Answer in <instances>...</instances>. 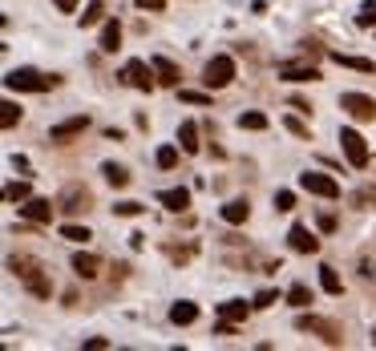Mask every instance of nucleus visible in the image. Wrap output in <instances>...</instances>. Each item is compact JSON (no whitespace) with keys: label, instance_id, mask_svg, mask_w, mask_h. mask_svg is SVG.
<instances>
[{"label":"nucleus","instance_id":"obj_31","mask_svg":"<svg viewBox=\"0 0 376 351\" xmlns=\"http://www.w3.org/2000/svg\"><path fill=\"white\" fill-rule=\"evenodd\" d=\"M61 238H69V242H77V246H81V242H89L94 234L85 231V226H73V222H65V226H61Z\"/></svg>","mask_w":376,"mask_h":351},{"label":"nucleus","instance_id":"obj_15","mask_svg":"<svg viewBox=\"0 0 376 351\" xmlns=\"http://www.w3.org/2000/svg\"><path fill=\"white\" fill-rule=\"evenodd\" d=\"M251 315V303L247 299H227V303H219V319H227V323H243Z\"/></svg>","mask_w":376,"mask_h":351},{"label":"nucleus","instance_id":"obj_6","mask_svg":"<svg viewBox=\"0 0 376 351\" xmlns=\"http://www.w3.org/2000/svg\"><path fill=\"white\" fill-rule=\"evenodd\" d=\"M340 109L352 117V121H376V97H368V93H344V97H340Z\"/></svg>","mask_w":376,"mask_h":351},{"label":"nucleus","instance_id":"obj_17","mask_svg":"<svg viewBox=\"0 0 376 351\" xmlns=\"http://www.w3.org/2000/svg\"><path fill=\"white\" fill-rule=\"evenodd\" d=\"M194 319H198V303L182 299V303H174V307H170V323H174V327H190Z\"/></svg>","mask_w":376,"mask_h":351},{"label":"nucleus","instance_id":"obj_16","mask_svg":"<svg viewBox=\"0 0 376 351\" xmlns=\"http://www.w3.org/2000/svg\"><path fill=\"white\" fill-rule=\"evenodd\" d=\"M158 202H162L166 210H174V214H182L190 206V190H182V186H174V190H162L158 194Z\"/></svg>","mask_w":376,"mask_h":351},{"label":"nucleus","instance_id":"obj_3","mask_svg":"<svg viewBox=\"0 0 376 351\" xmlns=\"http://www.w3.org/2000/svg\"><path fill=\"white\" fill-rule=\"evenodd\" d=\"M296 331H311V335H320L328 348H340V343H344V331L336 327L332 319H320V315H300V319H296Z\"/></svg>","mask_w":376,"mask_h":351},{"label":"nucleus","instance_id":"obj_26","mask_svg":"<svg viewBox=\"0 0 376 351\" xmlns=\"http://www.w3.org/2000/svg\"><path fill=\"white\" fill-rule=\"evenodd\" d=\"M320 287H324L328 295H340V291H344V282H340V275H336V267H320Z\"/></svg>","mask_w":376,"mask_h":351},{"label":"nucleus","instance_id":"obj_27","mask_svg":"<svg viewBox=\"0 0 376 351\" xmlns=\"http://www.w3.org/2000/svg\"><path fill=\"white\" fill-rule=\"evenodd\" d=\"M101 21H105V4H101V0H94V4L81 12V28H94V24H101Z\"/></svg>","mask_w":376,"mask_h":351},{"label":"nucleus","instance_id":"obj_34","mask_svg":"<svg viewBox=\"0 0 376 351\" xmlns=\"http://www.w3.org/2000/svg\"><path fill=\"white\" fill-rule=\"evenodd\" d=\"M275 299H280V291H271V287H267V291H259V295H255V303H251V311H263V307H271Z\"/></svg>","mask_w":376,"mask_h":351},{"label":"nucleus","instance_id":"obj_2","mask_svg":"<svg viewBox=\"0 0 376 351\" xmlns=\"http://www.w3.org/2000/svg\"><path fill=\"white\" fill-rule=\"evenodd\" d=\"M235 81V57H227V53H219L207 61V69H203V85L207 89H227Z\"/></svg>","mask_w":376,"mask_h":351},{"label":"nucleus","instance_id":"obj_32","mask_svg":"<svg viewBox=\"0 0 376 351\" xmlns=\"http://www.w3.org/2000/svg\"><path fill=\"white\" fill-rule=\"evenodd\" d=\"M283 129H287V134H296V138H311V129H307L304 121H300V117H283Z\"/></svg>","mask_w":376,"mask_h":351},{"label":"nucleus","instance_id":"obj_25","mask_svg":"<svg viewBox=\"0 0 376 351\" xmlns=\"http://www.w3.org/2000/svg\"><path fill=\"white\" fill-rule=\"evenodd\" d=\"M271 121L267 114H259V109H247V114H239V129H267Z\"/></svg>","mask_w":376,"mask_h":351},{"label":"nucleus","instance_id":"obj_29","mask_svg":"<svg viewBox=\"0 0 376 351\" xmlns=\"http://www.w3.org/2000/svg\"><path fill=\"white\" fill-rule=\"evenodd\" d=\"M154 162H158V170H174V165H178V145H162V150L154 154Z\"/></svg>","mask_w":376,"mask_h":351},{"label":"nucleus","instance_id":"obj_8","mask_svg":"<svg viewBox=\"0 0 376 351\" xmlns=\"http://www.w3.org/2000/svg\"><path fill=\"white\" fill-rule=\"evenodd\" d=\"M21 218H24V222H33V226H45V222H53V202L28 194V198L21 202Z\"/></svg>","mask_w":376,"mask_h":351},{"label":"nucleus","instance_id":"obj_44","mask_svg":"<svg viewBox=\"0 0 376 351\" xmlns=\"http://www.w3.org/2000/svg\"><path fill=\"white\" fill-rule=\"evenodd\" d=\"M373 348H376V335H373Z\"/></svg>","mask_w":376,"mask_h":351},{"label":"nucleus","instance_id":"obj_38","mask_svg":"<svg viewBox=\"0 0 376 351\" xmlns=\"http://www.w3.org/2000/svg\"><path fill=\"white\" fill-rule=\"evenodd\" d=\"M134 4H138L142 12H162L166 8V0H134Z\"/></svg>","mask_w":376,"mask_h":351},{"label":"nucleus","instance_id":"obj_14","mask_svg":"<svg viewBox=\"0 0 376 351\" xmlns=\"http://www.w3.org/2000/svg\"><path fill=\"white\" fill-rule=\"evenodd\" d=\"M328 57L336 65H344V69H356V73H376V61L368 57H352V53H340V48H328Z\"/></svg>","mask_w":376,"mask_h":351},{"label":"nucleus","instance_id":"obj_1","mask_svg":"<svg viewBox=\"0 0 376 351\" xmlns=\"http://www.w3.org/2000/svg\"><path fill=\"white\" fill-rule=\"evenodd\" d=\"M57 85V77H45V73L37 69H12L8 77H4V89H12V93H45V89H53Z\"/></svg>","mask_w":376,"mask_h":351},{"label":"nucleus","instance_id":"obj_21","mask_svg":"<svg viewBox=\"0 0 376 351\" xmlns=\"http://www.w3.org/2000/svg\"><path fill=\"white\" fill-rule=\"evenodd\" d=\"M247 218H251V206H247V198H231V202L223 206V222H231V226L247 222Z\"/></svg>","mask_w":376,"mask_h":351},{"label":"nucleus","instance_id":"obj_39","mask_svg":"<svg viewBox=\"0 0 376 351\" xmlns=\"http://www.w3.org/2000/svg\"><path fill=\"white\" fill-rule=\"evenodd\" d=\"M320 231H336V214H320Z\"/></svg>","mask_w":376,"mask_h":351},{"label":"nucleus","instance_id":"obj_22","mask_svg":"<svg viewBox=\"0 0 376 351\" xmlns=\"http://www.w3.org/2000/svg\"><path fill=\"white\" fill-rule=\"evenodd\" d=\"M73 271H77L81 279H97V271H101V258H97V255H85V251H81V255H73Z\"/></svg>","mask_w":376,"mask_h":351},{"label":"nucleus","instance_id":"obj_23","mask_svg":"<svg viewBox=\"0 0 376 351\" xmlns=\"http://www.w3.org/2000/svg\"><path fill=\"white\" fill-rule=\"evenodd\" d=\"M24 109L17 101H0V129H12V125H21Z\"/></svg>","mask_w":376,"mask_h":351},{"label":"nucleus","instance_id":"obj_9","mask_svg":"<svg viewBox=\"0 0 376 351\" xmlns=\"http://www.w3.org/2000/svg\"><path fill=\"white\" fill-rule=\"evenodd\" d=\"M53 210L85 214V210H89V190H85V186H65V190H61V202H57Z\"/></svg>","mask_w":376,"mask_h":351},{"label":"nucleus","instance_id":"obj_42","mask_svg":"<svg viewBox=\"0 0 376 351\" xmlns=\"http://www.w3.org/2000/svg\"><path fill=\"white\" fill-rule=\"evenodd\" d=\"M4 24H8V17H4V12H0V28H4Z\"/></svg>","mask_w":376,"mask_h":351},{"label":"nucleus","instance_id":"obj_7","mask_svg":"<svg viewBox=\"0 0 376 351\" xmlns=\"http://www.w3.org/2000/svg\"><path fill=\"white\" fill-rule=\"evenodd\" d=\"M121 81L134 85V89H142V93H150V89L158 85V81H154V69H150L146 61H130V65L121 69Z\"/></svg>","mask_w":376,"mask_h":351},{"label":"nucleus","instance_id":"obj_4","mask_svg":"<svg viewBox=\"0 0 376 351\" xmlns=\"http://www.w3.org/2000/svg\"><path fill=\"white\" fill-rule=\"evenodd\" d=\"M340 150H344V158H348V165H356V170H364L368 165V141L360 138V129H340Z\"/></svg>","mask_w":376,"mask_h":351},{"label":"nucleus","instance_id":"obj_35","mask_svg":"<svg viewBox=\"0 0 376 351\" xmlns=\"http://www.w3.org/2000/svg\"><path fill=\"white\" fill-rule=\"evenodd\" d=\"M275 210H296V194L291 190H275Z\"/></svg>","mask_w":376,"mask_h":351},{"label":"nucleus","instance_id":"obj_13","mask_svg":"<svg viewBox=\"0 0 376 351\" xmlns=\"http://www.w3.org/2000/svg\"><path fill=\"white\" fill-rule=\"evenodd\" d=\"M287 242H291V251H300V255H316V251H320V238L307 231L304 222H296V226L287 231Z\"/></svg>","mask_w":376,"mask_h":351},{"label":"nucleus","instance_id":"obj_37","mask_svg":"<svg viewBox=\"0 0 376 351\" xmlns=\"http://www.w3.org/2000/svg\"><path fill=\"white\" fill-rule=\"evenodd\" d=\"M182 101H187V105H211V93H198V89H182Z\"/></svg>","mask_w":376,"mask_h":351},{"label":"nucleus","instance_id":"obj_33","mask_svg":"<svg viewBox=\"0 0 376 351\" xmlns=\"http://www.w3.org/2000/svg\"><path fill=\"white\" fill-rule=\"evenodd\" d=\"M356 24H360V28H376V4H373V0L356 12Z\"/></svg>","mask_w":376,"mask_h":351},{"label":"nucleus","instance_id":"obj_12","mask_svg":"<svg viewBox=\"0 0 376 351\" xmlns=\"http://www.w3.org/2000/svg\"><path fill=\"white\" fill-rule=\"evenodd\" d=\"M85 129H89V117L77 114V117H65V121H57V125L49 129V138H53V141H69V138H77V134H85Z\"/></svg>","mask_w":376,"mask_h":351},{"label":"nucleus","instance_id":"obj_20","mask_svg":"<svg viewBox=\"0 0 376 351\" xmlns=\"http://www.w3.org/2000/svg\"><path fill=\"white\" fill-rule=\"evenodd\" d=\"M178 145H182V154H198V150H203L198 125H194V121H182V125H178Z\"/></svg>","mask_w":376,"mask_h":351},{"label":"nucleus","instance_id":"obj_18","mask_svg":"<svg viewBox=\"0 0 376 351\" xmlns=\"http://www.w3.org/2000/svg\"><path fill=\"white\" fill-rule=\"evenodd\" d=\"M97 45H101V53H118L121 48V24L114 21V17L101 24V41H97Z\"/></svg>","mask_w":376,"mask_h":351},{"label":"nucleus","instance_id":"obj_5","mask_svg":"<svg viewBox=\"0 0 376 351\" xmlns=\"http://www.w3.org/2000/svg\"><path fill=\"white\" fill-rule=\"evenodd\" d=\"M300 186H304L307 194H316V198H328V202H336V198H340V182H336L332 174H320V170H307V174H300Z\"/></svg>","mask_w":376,"mask_h":351},{"label":"nucleus","instance_id":"obj_30","mask_svg":"<svg viewBox=\"0 0 376 351\" xmlns=\"http://www.w3.org/2000/svg\"><path fill=\"white\" fill-rule=\"evenodd\" d=\"M28 194H33L28 182H8V186H4V198H8V202H24Z\"/></svg>","mask_w":376,"mask_h":351},{"label":"nucleus","instance_id":"obj_43","mask_svg":"<svg viewBox=\"0 0 376 351\" xmlns=\"http://www.w3.org/2000/svg\"><path fill=\"white\" fill-rule=\"evenodd\" d=\"M0 202H4V190H0Z\"/></svg>","mask_w":376,"mask_h":351},{"label":"nucleus","instance_id":"obj_40","mask_svg":"<svg viewBox=\"0 0 376 351\" xmlns=\"http://www.w3.org/2000/svg\"><path fill=\"white\" fill-rule=\"evenodd\" d=\"M53 4H57L61 12H77V4H81V0H53Z\"/></svg>","mask_w":376,"mask_h":351},{"label":"nucleus","instance_id":"obj_36","mask_svg":"<svg viewBox=\"0 0 376 351\" xmlns=\"http://www.w3.org/2000/svg\"><path fill=\"white\" fill-rule=\"evenodd\" d=\"M142 210H146L142 202H118V206H114V214H121V218H138Z\"/></svg>","mask_w":376,"mask_h":351},{"label":"nucleus","instance_id":"obj_41","mask_svg":"<svg viewBox=\"0 0 376 351\" xmlns=\"http://www.w3.org/2000/svg\"><path fill=\"white\" fill-rule=\"evenodd\" d=\"M101 348H110V339H85V351H101Z\"/></svg>","mask_w":376,"mask_h":351},{"label":"nucleus","instance_id":"obj_24","mask_svg":"<svg viewBox=\"0 0 376 351\" xmlns=\"http://www.w3.org/2000/svg\"><path fill=\"white\" fill-rule=\"evenodd\" d=\"M101 174H105V182H110V186H130V170H126V165H118V162H105L101 165Z\"/></svg>","mask_w":376,"mask_h":351},{"label":"nucleus","instance_id":"obj_11","mask_svg":"<svg viewBox=\"0 0 376 351\" xmlns=\"http://www.w3.org/2000/svg\"><path fill=\"white\" fill-rule=\"evenodd\" d=\"M150 69H154V81L166 85V89H178V85H182V69H178L170 57H154V61H150Z\"/></svg>","mask_w":376,"mask_h":351},{"label":"nucleus","instance_id":"obj_28","mask_svg":"<svg viewBox=\"0 0 376 351\" xmlns=\"http://www.w3.org/2000/svg\"><path fill=\"white\" fill-rule=\"evenodd\" d=\"M287 303H291V307H300V311H304V307H311V291H307L304 282H296V287L287 291Z\"/></svg>","mask_w":376,"mask_h":351},{"label":"nucleus","instance_id":"obj_19","mask_svg":"<svg viewBox=\"0 0 376 351\" xmlns=\"http://www.w3.org/2000/svg\"><path fill=\"white\" fill-rule=\"evenodd\" d=\"M24 287L37 295V299H49L53 295V282H49V275H45V267H37L33 275H24Z\"/></svg>","mask_w":376,"mask_h":351},{"label":"nucleus","instance_id":"obj_10","mask_svg":"<svg viewBox=\"0 0 376 351\" xmlns=\"http://www.w3.org/2000/svg\"><path fill=\"white\" fill-rule=\"evenodd\" d=\"M280 81H320V69H316V61H283L280 65Z\"/></svg>","mask_w":376,"mask_h":351}]
</instances>
